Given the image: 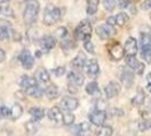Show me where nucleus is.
Listing matches in <instances>:
<instances>
[{
    "mask_svg": "<svg viewBox=\"0 0 151 136\" xmlns=\"http://www.w3.org/2000/svg\"><path fill=\"white\" fill-rule=\"evenodd\" d=\"M141 50H149L151 49V35L148 33H141Z\"/></svg>",
    "mask_w": 151,
    "mask_h": 136,
    "instance_id": "obj_25",
    "label": "nucleus"
},
{
    "mask_svg": "<svg viewBox=\"0 0 151 136\" xmlns=\"http://www.w3.org/2000/svg\"><path fill=\"white\" fill-rule=\"evenodd\" d=\"M121 73H119V79H121L122 84L125 86V87H132L133 84H134V74H133V70L129 69V68L121 67Z\"/></svg>",
    "mask_w": 151,
    "mask_h": 136,
    "instance_id": "obj_4",
    "label": "nucleus"
},
{
    "mask_svg": "<svg viewBox=\"0 0 151 136\" xmlns=\"http://www.w3.org/2000/svg\"><path fill=\"white\" fill-rule=\"evenodd\" d=\"M78 100L73 97H65L60 101V108L65 111H74L78 108Z\"/></svg>",
    "mask_w": 151,
    "mask_h": 136,
    "instance_id": "obj_10",
    "label": "nucleus"
},
{
    "mask_svg": "<svg viewBox=\"0 0 151 136\" xmlns=\"http://www.w3.org/2000/svg\"><path fill=\"white\" fill-rule=\"evenodd\" d=\"M29 113L32 117V120L39 121L45 117V109H42L40 107H33L29 110Z\"/></svg>",
    "mask_w": 151,
    "mask_h": 136,
    "instance_id": "obj_23",
    "label": "nucleus"
},
{
    "mask_svg": "<svg viewBox=\"0 0 151 136\" xmlns=\"http://www.w3.org/2000/svg\"><path fill=\"white\" fill-rule=\"evenodd\" d=\"M104 7L108 11H113L116 7V0H104Z\"/></svg>",
    "mask_w": 151,
    "mask_h": 136,
    "instance_id": "obj_36",
    "label": "nucleus"
},
{
    "mask_svg": "<svg viewBox=\"0 0 151 136\" xmlns=\"http://www.w3.org/2000/svg\"><path fill=\"white\" fill-rule=\"evenodd\" d=\"M139 129L141 132H145L151 129V119H143L142 121L139 122Z\"/></svg>",
    "mask_w": 151,
    "mask_h": 136,
    "instance_id": "obj_34",
    "label": "nucleus"
},
{
    "mask_svg": "<svg viewBox=\"0 0 151 136\" xmlns=\"http://www.w3.org/2000/svg\"><path fill=\"white\" fill-rule=\"evenodd\" d=\"M67 35V29L66 27H58L56 32H55V38L59 39V40H64V38Z\"/></svg>",
    "mask_w": 151,
    "mask_h": 136,
    "instance_id": "obj_35",
    "label": "nucleus"
},
{
    "mask_svg": "<svg viewBox=\"0 0 151 136\" xmlns=\"http://www.w3.org/2000/svg\"><path fill=\"white\" fill-rule=\"evenodd\" d=\"M121 92V85L115 82V81H111L106 85L105 87V93H106L107 99H113L115 98L116 95H118Z\"/></svg>",
    "mask_w": 151,
    "mask_h": 136,
    "instance_id": "obj_14",
    "label": "nucleus"
},
{
    "mask_svg": "<svg viewBox=\"0 0 151 136\" xmlns=\"http://www.w3.org/2000/svg\"><path fill=\"white\" fill-rule=\"evenodd\" d=\"M144 101H145V94H144V92L142 90H139L137 93L135 94V97L132 99L131 102L134 107H140L143 105Z\"/></svg>",
    "mask_w": 151,
    "mask_h": 136,
    "instance_id": "obj_26",
    "label": "nucleus"
},
{
    "mask_svg": "<svg viewBox=\"0 0 151 136\" xmlns=\"http://www.w3.org/2000/svg\"><path fill=\"white\" fill-rule=\"evenodd\" d=\"M96 109H98V110H106L107 109L106 102L104 100L99 99L98 101H97V105H96Z\"/></svg>",
    "mask_w": 151,
    "mask_h": 136,
    "instance_id": "obj_39",
    "label": "nucleus"
},
{
    "mask_svg": "<svg viewBox=\"0 0 151 136\" xmlns=\"http://www.w3.org/2000/svg\"><path fill=\"white\" fill-rule=\"evenodd\" d=\"M150 113H151V107H150Z\"/></svg>",
    "mask_w": 151,
    "mask_h": 136,
    "instance_id": "obj_50",
    "label": "nucleus"
},
{
    "mask_svg": "<svg viewBox=\"0 0 151 136\" xmlns=\"http://www.w3.org/2000/svg\"><path fill=\"white\" fill-rule=\"evenodd\" d=\"M89 119L90 122H92L96 126H102L107 119V112L106 110H98L96 109L93 112H91L89 115Z\"/></svg>",
    "mask_w": 151,
    "mask_h": 136,
    "instance_id": "obj_6",
    "label": "nucleus"
},
{
    "mask_svg": "<svg viewBox=\"0 0 151 136\" xmlns=\"http://www.w3.org/2000/svg\"><path fill=\"white\" fill-rule=\"evenodd\" d=\"M124 51L126 56H135L137 53V42L134 38H129L124 45Z\"/></svg>",
    "mask_w": 151,
    "mask_h": 136,
    "instance_id": "obj_16",
    "label": "nucleus"
},
{
    "mask_svg": "<svg viewBox=\"0 0 151 136\" xmlns=\"http://www.w3.org/2000/svg\"><path fill=\"white\" fill-rule=\"evenodd\" d=\"M77 90H78V87H77L76 85H74V84H72V83H68V91H69L70 93H76Z\"/></svg>",
    "mask_w": 151,
    "mask_h": 136,
    "instance_id": "obj_43",
    "label": "nucleus"
},
{
    "mask_svg": "<svg viewBox=\"0 0 151 136\" xmlns=\"http://www.w3.org/2000/svg\"><path fill=\"white\" fill-rule=\"evenodd\" d=\"M43 93H45V90L41 86H39L38 84L25 89V94H27V95H30V97L35 99H40L43 95Z\"/></svg>",
    "mask_w": 151,
    "mask_h": 136,
    "instance_id": "obj_20",
    "label": "nucleus"
},
{
    "mask_svg": "<svg viewBox=\"0 0 151 136\" xmlns=\"http://www.w3.org/2000/svg\"><path fill=\"white\" fill-rule=\"evenodd\" d=\"M1 109H2V105L0 103V118H2V115H1Z\"/></svg>",
    "mask_w": 151,
    "mask_h": 136,
    "instance_id": "obj_47",
    "label": "nucleus"
},
{
    "mask_svg": "<svg viewBox=\"0 0 151 136\" xmlns=\"http://www.w3.org/2000/svg\"><path fill=\"white\" fill-rule=\"evenodd\" d=\"M5 1H7V0H0V4H2V2H5Z\"/></svg>",
    "mask_w": 151,
    "mask_h": 136,
    "instance_id": "obj_48",
    "label": "nucleus"
},
{
    "mask_svg": "<svg viewBox=\"0 0 151 136\" xmlns=\"http://www.w3.org/2000/svg\"><path fill=\"white\" fill-rule=\"evenodd\" d=\"M55 74L57 77H60L65 74V67H57L55 69Z\"/></svg>",
    "mask_w": 151,
    "mask_h": 136,
    "instance_id": "obj_41",
    "label": "nucleus"
},
{
    "mask_svg": "<svg viewBox=\"0 0 151 136\" xmlns=\"http://www.w3.org/2000/svg\"><path fill=\"white\" fill-rule=\"evenodd\" d=\"M126 65L129 66L133 72H135L136 74H139V75H141V74H143L144 72V66L143 62H141L140 60H137L135 58V56H126Z\"/></svg>",
    "mask_w": 151,
    "mask_h": 136,
    "instance_id": "obj_5",
    "label": "nucleus"
},
{
    "mask_svg": "<svg viewBox=\"0 0 151 136\" xmlns=\"http://www.w3.org/2000/svg\"><path fill=\"white\" fill-rule=\"evenodd\" d=\"M19 60L24 69H32L34 66V57L29 50H23L22 53L19 54Z\"/></svg>",
    "mask_w": 151,
    "mask_h": 136,
    "instance_id": "obj_12",
    "label": "nucleus"
},
{
    "mask_svg": "<svg viewBox=\"0 0 151 136\" xmlns=\"http://www.w3.org/2000/svg\"><path fill=\"white\" fill-rule=\"evenodd\" d=\"M142 8L145 9V10H147V9H150L151 8V0H145V1L143 2V5H142Z\"/></svg>",
    "mask_w": 151,
    "mask_h": 136,
    "instance_id": "obj_44",
    "label": "nucleus"
},
{
    "mask_svg": "<svg viewBox=\"0 0 151 136\" xmlns=\"http://www.w3.org/2000/svg\"><path fill=\"white\" fill-rule=\"evenodd\" d=\"M1 115H2V117L9 118V115H10V108H7V107L2 106V109H1Z\"/></svg>",
    "mask_w": 151,
    "mask_h": 136,
    "instance_id": "obj_40",
    "label": "nucleus"
},
{
    "mask_svg": "<svg viewBox=\"0 0 151 136\" xmlns=\"http://www.w3.org/2000/svg\"><path fill=\"white\" fill-rule=\"evenodd\" d=\"M115 21H116V25L122 27V26H124L126 23L129 22V16L125 13H121L117 16H115Z\"/></svg>",
    "mask_w": 151,
    "mask_h": 136,
    "instance_id": "obj_31",
    "label": "nucleus"
},
{
    "mask_svg": "<svg viewBox=\"0 0 151 136\" xmlns=\"http://www.w3.org/2000/svg\"><path fill=\"white\" fill-rule=\"evenodd\" d=\"M86 64V56L84 52L77 53L75 58L72 60V66L75 70H81Z\"/></svg>",
    "mask_w": 151,
    "mask_h": 136,
    "instance_id": "obj_19",
    "label": "nucleus"
},
{
    "mask_svg": "<svg viewBox=\"0 0 151 136\" xmlns=\"http://www.w3.org/2000/svg\"><path fill=\"white\" fill-rule=\"evenodd\" d=\"M150 19H151V14H150Z\"/></svg>",
    "mask_w": 151,
    "mask_h": 136,
    "instance_id": "obj_51",
    "label": "nucleus"
},
{
    "mask_svg": "<svg viewBox=\"0 0 151 136\" xmlns=\"http://www.w3.org/2000/svg\"><path fill=\"white\" fill-rule=\"evenodd\" d=\"M39 44L40 48L43 52H49L51 49H53V47L56 45V38L52 35H45L39 40Z\"/></svg>",
    "mask_w": 151,
    "mask_h": 136,
    "instance_id": "obj_11",
    "label": "nucleus"
},
{
    "mask_svg": "<svg viewBox=\"0 0 151 136\" xmlns=\"http://www.w3.org/2000/svg\"><path fill=\"white\" fill-rule=\"evenodd\" d=\"M37 82L38 81L31 76H22V78L19 81V85L24 89H27V87H31L33 85H37Z\"/></svg>",
    "mask_w": 151,
    "mask_h": 136,
    "instance_id": "obj_27",
    "label": "nucleus"
},
{
    "mask_svg": "<svg viewBox=\"0 0 151 136\" xmlns=\"http://www.w3.org/2000/svg\"><path fill=\"white\" fill-rule=\"evenodd\" d=\"M39 10H40V5H39L38 0H27L26 1L24 14H23V18H24V22L26 25L30 26L37 21Z\"/></svg>",
    "mask_w": 151,
    "mask_h": 136,
    "instance_id": "obj_1",
    "label": "nucleus"
},
{
    "mask_svg": "<svg viewBox=\"0 0 151 136\" xmlns=\"http://www.w3.org/2000/svg\"><path fill=\"white\" fill-rule=\"evenodd\" d=\"M99 2L100 0H88V8H86V13L89 15H94L98 11Z\"/></svg>",
    "mask_w": 151,
    "mask_h": 136,
    "instance_id": "obj_29",
    "label": "nucleus"
},
{
    "mask_svg": "<svg viewBox=\"0 0 151 136\" xmlns=\"http://www.w3.org/2000/svg\"><path fill=\"white\" fill-rule=\"evenodd\" d=\"M68 83H72L76 85L77 87L82 86L84 83L83 75L80 73V70H73L70 73H68Z\"/></svg>",
    "mask_w": 151,
    "mask_h": 136,
    "instance_id": "obj_17",
    "label": "nucleus"
},
{
    "mask_svg": "<svg viewBox=\"0 0 151 136\" xmlns=\"http://www.w3.org/2000/svg\"><path fill=\"white\" fill-rule=\"evenodd\" d=\"M0 13H1V7H0Z\"/></svg>",
    "mask_w": 151,
    "mask_h": 136,
    "instance_id": "obj_49",
    "label": "nucleus"
},
{
    "mask_svg": "<svg viewBox=\"0 0 151 136\" xmlns=\"http://www.w3.org/2000/svg\"><path fill=\"white\" fill-rule=\"evenodd\" d=\"M85 73L86 75L91 77V78H97V76L100 73V66L97 59H90L89 61H86L85 64Z\"/></svg>",
    "mask_w": 151,
    "mask_h": 136,
    "instance_id": "obj_9",
    "label": "nucleus"
},
{
    "mask_svg": "<svg viewBox=\"0 0 151 136\" xmlns=\"http://www.w3.org/2000/svg\"><path fill=\"white\" fill-rule=\"evenodd\" d=\"M84 49L90 53H94V44L91 42V40H88V41H84Z\"/></svg>",
    "mask_w": 151,
    "mask_h": 136,
    "instance_id": "obj_37",
    "label": "nucleus"
},
{
    "mask_svg": "<svg viewBox=\"0 0 151 136\" xmlns=\"http://www.w3.org/2000/svg\"><path fill=\"white\" fill-rule=\"evenodd\" d=\"M48 118L49 120L52 122L55 126H61L64 122H63V113H61L60 109L58 107H52L49 109L48 111Z\"/></svg>",
    "mask_w": 151,
    "mask_h": 136,
    "instance_id": "obj_8",
    "label": "nucleus"
},
{
    "mask_svg": "<svg viewBox=\"0 0 151 136\" xmlns=\"http://www.w3.org/2000/svg\"><path fill=\"white\" fill-rule=\"evenodd\" d=\"M23 113V108L19 105H14V106L10 108V115H9V118L13 119V120H16L18 119Z\"/></svg>",
    "mask_w": 151,
    "mask_h": 136,
    "instance_id": "obj_28",
    "label": "nucleus"
},
{
    "mask_svg": "<svg viewBox=\"0 0 151 136\" xmlns=\"http://www.w3.org/2000/svg\"><path fill=\"white\" fill-rule=\"evenodd\" d=\"M118 5L121 8H126L131 5V2H129V0H118Z\"/></svg>",
    "mask_w": 151,
    "mask_h": 136,
    "instance_id": "obj_42",
    "label": "nucleus"
},
{
    "mask_svg": "<svg viewBox=\"0 0 151 136\" xmlns=\"http://www.w3.org/2000/svg\"><path fill=\"white\" fill-rule=\"evenodd\" d=\"M115 33H116L115 27H114L113 25L108 24V23L102 24V25H100V26L97 27V34H98V37L101 40H107L110 37H113Z\"/></svg>",
    "mask_w": 151,
    "mask_h": 136,
    "instance_id": "obj_7",
    "label": "nucleus"
},
{
    "mask_svg": "<svg viewBox=\"0 0 151 136\" xmlns=\"http://www.w3.org/2000/svg\"><path fill=\"white\" fill-rule=\"evenodd\" d=\"M45 94L48 100H56L59 97V89L56 84H51V85L45 87Z\"/></svg>",
    "mask_w": 151,
    "mask_h": 136,
    "instance_id": "obj_21",
    "label": "nucleus"
},
{
    "mask_svg": "<svg viewBox=\"0 0 151 136\" xmlns=\"http://www.w3.org/2000/svg\"><path fill=\"white\" fill-rule=\"evenodd\" d=\"M72 133L76 136H89L91 134V126L89 122H81L72 128Z\"/></svg>",
    "mask_w": 151,
    "mask_h": 136,
    "instance_id": "obj_13",
    "label": "nucleus"
},
{
    "mask_svg": "<svg viewBox=\"0 0 151 136\" xmlns=\"http://www.w3.org/2000/svg\"><path fill=\"white\" fill-rule=\"evenodd\" d=\"M25 128H26V130H27L29 133H31V134L37 133L39 129L38 121L31 120V121H29V122H26V124H25Z\"/></svg>",
    "mask_w": 151,
    "mask_h": 136,
    "instance_id": "obj_32",
    "label": "nucleus"
},
{
    "mask_svg": "<svg viewBox=\"0 0 151 136\" xmlns=\"http://www.w3.org/2000/svg\"><path fill=\"white\" fill-rule=\"evenodd\" d=\"M61 17V11L58 7H53V6H48L45 10V15H43V23L45 25L50 26L53 25L56 22H58Z\"/></svg>",
    "mask_w": 151,
    "mask_h": 136,
    "instance_id": "obj_2",
    "label": "nucleus"
},
{
    "mask_svg": "<svg viewBox=\"0 0 151 136\" xmlns=\"http://www.w3.org/2000/svg\"><path fill=\"white\" fill-rule=\"evenodd\" d=\"M74 120H75V116L72 112H66L63 115V122H64V125L70 126V125H73Z\"/></svg>",
    "mask_w": 151,
    "mask_h": 136,
    "instance_id": "obj_33",
    "label": "nucleus"
},
{
    "mask_svg": "<svg viewBox=\"0 0 151 136\" xmlns=\"http://www.w3.org/2000/svg\"><path fill=\"white\" fill-rule=\"evenodd\" d=\"M35 79L40 83H48L50 81L49 72L42 67L38 68V70L35 72Z\"/></svg>",
    "mask_w": 151,
    "mask_h": 136,
    "instance_id": "obj_22",
    "label": "nucleus"
},
{
    "mask_svg": "<svg viewBox=\"0 0 151 136\" xmlns=\"http://www.w3.org/2000/svg\"><path fill=\"white\" fill-rule=\"evenodd\" d=\"M109 53H110V57L113 58L114 60L118 61L124 57L125 51H124V48H123L118 42H116V43H114V44L109 48Z\"/></svg>",
    "mask_w": 151,
    "mask_h": 136,
    "instance_id": "obj_15",
    "label": "nucleus"
},
{
    "mask_svg": "<svg viewBox=\"0 0 151 136\" xmlns=\"http://www.w3.org/2000/svg\"><path fill=\"white\" fill-rule=\"evenodd\" d=\"M107 23L108 24H110V25H116V21H115V16L113 17H109V18H107Z\"/></svg>",
    "mask_w": 151,
    "mask_h": 136,
    "instance_id": "obj_46",
    "label": "nucleus"
},
{
    "mask_svg": "<svg viewBox=\"0 0 151 136\" xmlns=\"http://www.w3.org/2000/svg\"><path fill=\"white\" fill-rule=\"evenodd\" d=\"M85 91L89 95L92 97H100V89H99L97 82H91L85 86Z\"/></svg>",
    "mask_w": 151,
    "mask_h": 136,
    "instance_id": "obj_24",
    "label": "nucleus"
},
{
    "mask_svg": "<svg viewBox=\"0 0 151 136\" xmlns=\"http://www.w3.org/2000/svg\"><path fill=\"white\" fill-rule=\"evenodd\" d=\"M10 24L5 19H0V41H6L10 38Z\"/></svg>",
    "mask_w": 151,
    "mask_h": 136,
    "instance_id": "obj_18",
    "label": "nucleus"
},
{
    "mask_svg": "<svg viewBox=\"0 0 151 136\" xmlns=\"http://www.w3.org/2000/svg\"><path fill=\"white\" fill-rule=\"evenodd\" d=\"M113 135V128L110 126L102 125L97 130V136H111Z\"/></svg>",
    "mask_w": 151,
    "mask_h": 136,
    "instance_id": "obj_30",
    "label": "nucleus"
},
{
    "mask_svg": "<svg viewBox=\"0 0 151 136\" xmlns=\"http://www.w3.org/2000/svg\"><path fill=\"white\" fill-rule=\"evenodd\" d=\"M92 34V27L88 22H82L75 30V37L77 40L88 41L91 39Z\"/></svg>",
    "mask_w": 151,
    "mask_h": 136,
    "instance_id": "obj_3",
    "label": "nucleus"
},
{
    "mask_svg": "<svg viewBox=\"0 0 151 136\" xmlns=\"http://www.w3.org/2000/svg\"><path fill=\"white\" fill-rule=\"evenodd\" d=\"M74 47H75V43H73L70 40H64L61 42V48H64V49H70Z\"/></svg>",
    "mask_w": 151,
    "mask_h": 136,
    "instance_id": "obj_38",
    "label": "nucleus"
},
{
    "mask_svg": "<svg viewBox=\"0 0 151 136\" xmlns=\"http://www.w3.org/2000/svg\"><path fill=\"white\" fill-rule=\"evenodd\" d=\"M5 59H6V52L0 48V64H1V62H4Z\"/></svg>",
    "mask_w": 151,
    "mask_h": 136,
    "instance_id": "obj_45",
    "label": "nucleus"
}]
</instances>
